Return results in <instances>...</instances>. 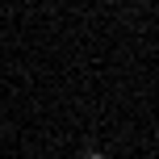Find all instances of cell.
Instances as JSON below:
<instances>
[{
    "instance_id": "cell-1",
    "label": "cell",
    "mask_w": 159,
    "mask_h": 159,
    "mask_svg": "<svg viewBox=\"0 0 159 159\" xmlns=\"http://www.w3.org/2000/svg\"><path fill=\"white\" fill-rule=\"evenodd\" d=\"M80 159H109V155H101V151H84Z\"/></svg>"
}]
</instances>
